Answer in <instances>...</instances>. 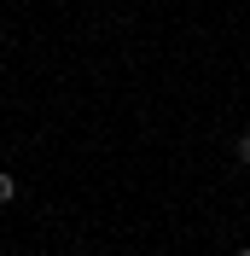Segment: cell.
I'll return each instance as SVG.
<instances>
[{
    "label": "cell",
    "instance_id": "6da1fadb",
    "mask_svg": "<svg viewBox=\"0 0 250 256\" xmlns=\"http://www.w3.org/2000/svg\"><path fill=\"white\" fill-rule=\"evenodd\" d=\"M0 204H18V175H6V169H0Z\"/></svg>",
    "mask_w": 250,
    "mask_h": 256
},
{
    "label": "cell",
    "instance_id": "7a4b0ae2",
    "mask_svg": "<svg viewBox=\"0 0 250 256\" xmlns=\"http://www.w3.org/2000/svg\"><path fill=\"white\" fill-rule=\"evenodd\" d=\"M233 158H238V163L250 169V134H238V140H233Z\"/></svg>",
    "mask_w": 250,
    "mask_h": 256
},
{
    "label": "cell",
    "instance_id": "3957f363",
    "mask_svg": "<svg viewBox=\"0 0 250 256\" xmlns=\"http://www.w3.org/2000/svg\"><path fill=\"white\" fill-rule=\"evenodd\" d=\"M233 256H250V244H244V250H233Z\"/></svg>",
    "mask_w": 250,
    "mask_h": 256
}]
</instances>
